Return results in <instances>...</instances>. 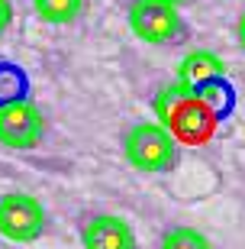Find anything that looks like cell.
Wrapping results in <instances>:
<instances>
[{
    "label": "cell",
    "mask_w": 245,
    "mask_h": 249,
    "mask_svg": "<svg viewBox=\"0 0 245 249\" xmlns=\"http://www.w3.org/2000/svg\"><path fill=\"white\" fill-rule=\"evenodd\" d=\"M49 227V213L39 197L23 191L0 197V236L10 243H36Z\"/></svg>",
    "instance_id": "obj_3"
},
{
    "label": "cell",
    "mask_w": 245,
    "mask_h": 249,
    "mask_svg": "<svg viewBox=\"0 0 245 249\" xmlns=\"http://www.w3.org/2000/svg\"><path fill=\"white\" fill-rule=\"evenodd\" d=\"M158 249H213V246L197 227H171V230H164Z\"/></svg>",
    "instance_id": "obj_10"
},
{
    "label": "cell",
    "mask_w": 245,
    "mask_h": 249,
    "mask_svg": "<svg viewBox=\"0 0 245 249\" xmlns=\"http://www.w3.org/2000/svg\"><path fill=\"white\" fill-rule=\"evenodd\" d=\"M223 78H226V62L210 49H197L191 55H184V62L178 65V81L197 97L223 84Z\"/></svg>",
    "instance_id": "obj_7"
},
{
    "label": "cell",
    "mask_w": 245,
    "mask_h": 249,
    "mask_svg": "<svg viewBox=\"0 0 245 249\" xmlns=\"http://www.w3.org/2000/svg\"><path fill=\"white\" fill-rule=\"evenodd\" d=\"M126 19L132 36L148 46H174L187 36V23H184L181 10L168 0H132Z\"/></svg>",
    "instance_id": "obj_2"
},
{
    "label": "cell",
    "mask_w": 245,
    "mask_h": 249,
    "mask_svg": "<svg viewBox=\"0 0 245 249\" xmlns=\"http://www.w3.org/2000/svg\"><path fill=\"white\" fill-rule=\"evenodd\" d=\"M236 33H239V46L245 49V13L239 17V26H236Z\"/></svg>",
    "instance_id": "obj_12"
},
{
    "label": "cell",
    "mask_w": 245,
    "mask_h": 249,
    "mask_svg": "<svg viewBox=\"0 0 245 249\" xmlns=\"http://www.w3.org/2000/svg\"><path fill=\"white\" fill-rule=\"evenodd\" d=\"M46 139V117L29 97L0 104V146L36 149Z\"/></svg>",
    "instance_id": "obj_4"
},
{
    "label": "cell",
    "mask_w": 245,
    "mask_h": 249,
    "mask_svg": "<svg viewBox=\"0 0 245 249\" xmlns=\"http://www.w3.org/2000/svg\"><path fill=\"white\" fill-rule=\"evenodd\" d=\"M10 23H13V3L10 0H0V36L10 29Z\"/></svg>",
    "instance_id": "obj_11"
},
{
    "label": "cell",
    "mask_w": 245,
    "mask_h": 249,
    "mask_svg": "<svg viewBox=\"0 0 245 249\" xmlns=\"http://www.w3.org/2000/svg\"><path fill=\"white\" fill-rule=\"evenodd\" d=\"M29 94V81H26V71L16 68L10 62H0V104L7 101H19Z\"/></svg>",
    "instance_id": "obj_9"
},
{
    "label": "cell",
    "mask_w": 245,
    "mask_h": 249,
    "mask_svg": "<svg viewBox=\"0 0 245 249\" xmlns=\"http://www.w3.org/2000/svg\"><path fill=\"white\" fill-rule=\"evenodd\" d=\"M123 152L129 165L148 175H164L178 165V139L162 123H136L123 136Z\"/></svg>",
    "instance_id": "obj_1"
},
{
    "label": "cell",
    "mask_w": 245,
    "mask_h": 249,
    "mask_svg": "<svg viewBox=\"0 0 245 249\" xmlns=\"http://www.w3.org/2000/svg\"><path fill=\"white\" fill-rule=\"evenodd\" d=\"M162 126L171 129V136L178 142H184V146H203L216 133V110L210 107L207 97L184 94L181 101L171 107V113H168V120Z\"/></svg>",
    "instance_id": "obj_5"
},
{
    "label": "cell",
    "mask_w": 245,
    "mask_h": 249,
    "mask_svg": "<svg viewBox=\"0 0 245 249\" xmlns=\"http://www.w3.org/2000/svg\"><path fill=\"white\" fill-rule=\"evenodd\" d=\"M168 3H174V7H181V3H184V0H168Z\"/></svg>",
    "instance_id": "obj_13"
},
{
    "label": "cell",
    "mask_w": 245,
    "mask_h": 249,
    "mask_svg": "<svg viewBox=\"0 0 245 249\" xmlns=\"http://www.w3.org/2000/svg\"><path fill=\"white\" fill-rule=\"evenodd\" d=\"M33 10L42 23H52V26H68L81 17L84 0H33Z\"/></svg>",
    "instance_id": "obj_8"
},
{
    "label": "cell",
    "mask_w": 245,
    "mask_h": 249,
    "mask_svg": "<svg viewBox=\"0 0 245 249\" xmlns=\"http://www.w3.org/2000/svg\"><path fill=\"white\" fill-rule=\"evenodd\" d=\"M78 233L84 249H136V233L119 213H84Z\"/></svg>",
    "instance_id": "obj_6"
}]
</instances>
